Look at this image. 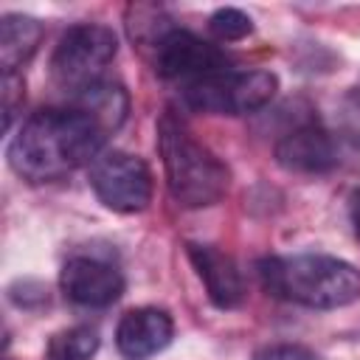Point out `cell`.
I'll use <instances>...</instances> for the list:
<instances>
[{"instance_id":"obj_6","label":"cell","mask_w":360,"mask_h":360,"mask_svg":"<svg viewBox=\"0 0 360 360\" xmlns=\"http://www.w3.org/2000/svg\"><path fill=\"white\" fill-rule=\"evenodd\" d=\"M87 180L110 211L138 214L152 202V172L141 158L129 152L104 149L87 166Z\"/></svg>"},{"instance_id":"obj_13","label":"cell","mask_w":360,"mask_h":360,"mask_svg":"<svg viewBox=\"0 0 360 360\" xmlns=\"http://www.w3.org/2000/svg\"><path fill=\"white\" fill-rule=\"evenodd\" d=\"M73 104L79 110H84L93 121H98L107 135L112 129H118L124 124L127 112H129V98H127L124 87L115 84V82H107V79H101L98 84L76 93L73 96Z\"/></svg>"},{"instance_id":"obj_14","label":"cell","mask_w":360,"mask_h":360,"mask_svg":"<svg viewBox=\"0 0 360 360\" xmlns=\"http://www.w3.org/2000/svg\"><path fill=\"white\" fill-rule=\"evenodd\" d=\"M98 332L93 326H70L51 338L48 360H90L98 352Z\"/></svg>"},{"instance_id":"obj_7","label":"cell","mask_w":360,"mask_h":360,"mask_svg":"<svg viewBox=\"0 0 360 360\" xmlns=\"http://www.w3.org/2000/svg\"><path fill=\"white\" fill-rule=\"evenodd\" d=\"M155 70L158 76L172 82H186L188 87L194 82L231 70V59L225 51L200 39L197 34L183 28H169L155 42Z\"/></svg>"},{"instance_id":"obj_10","label":"cell","mask_w":360,"mask_h":360,"mask_svg":"<svg viewBox=\"0 0 360 360\" xmlns=\"http://www.w3.org/2000/svg\"><path fill=\"white\" fill-rule=\"evenodd\" d=\"M174 323L166 309L138 307L129 309L115 329V346L127 360H146L172 343Z\"/></svg>"},{"instance_id":"obj_19","label":"cell","mask_w":360,"mask_h":360,"mask_svg":"<svg viewBox=\"0 0 360 360\" xmlns=\"http://www.w3.org/2000/svg\"><path fill=\"white\" fill-rule=\"evenodd\" d=\"M349 217H352V228H354V236L360 239V188L352 194V202H349Z\"/></svg>"},{"instance_id":"obj_1","label":"cell","mask_w":360,"mask_h":360,"mask_svg":"<svg viewBox=\"0 0 360 360\" xmlns=\"http://www.w3.org/2000/svg\"><path fill=\"white\" fill-rule=\"evenodd\" d=\"M107 132L76 104L45 107L31 112L8 143L11 169L31 180H59L82 166H90L104 152Z\"/></svg>"},{"instance_id":"obj_9","label":"cell","mask_w":360,"mask_h":360,"mask_svg":"<svg viewBox=\"0 0 360 360\" xmlns=\"http://www.w3.org/2000/svg\"><path fill=\"white\" fill-rule=\"evenodd\" d=\"M276 160L287 172L323 174L338 166L335 138L315 121H301L276 141Z\"/></svg>"},{"instance_id":"obj_2","label":"cell","mask_w":360,"mask_h":360,"mask_svg":"<svg viewBox=\"0 0 360 360\" xmlns=\"http://www.w3.org/2000/svg\"><path fill=\"white\" fill-rule=\"evenodd\" d=\"M256 270L262 287L273 298L307 309H340L360 298V270L338 256H267Z\"/></svg>"},{"instance_id":"obj_5","label":"cell","mask_w":360,"mask_h":360,"mask_svg":"<svg viewBox=\"0 0 360 360\" xmlns=\"http://www.w3.org/2000/svg\"><path fill=\"white\" fill-rule=\"evenodd\" d=\"M278 79L270 70H225L194 82L183 90V101L197 112L248 115L273 101Z\"/></svg>"},{"instance_id":"obj_16","label":"cell","mask_w":360,"mask_h":360,"mask_svg":"<svg viewBox=\"0 0 360 360\" xmlns=\"http://www.w3.org/2000/svg\"><path fill=\"white\" fill-rule=\"evenodd\" d=\"M256 360H321V357L301 343H276V346L262 349Z\"/></svg>"},{"instance_id":"obj_3","label":"cell","mask_w":360,"mask_h":360,"mask_svg":"<svg viewBox=\"0 0 360 360\" xmlns=\"http://www.w3.org/2000/svg\"><path fill=\"white\" fill-rule=\"evenodd\" d=\"M158 149L169 194L177 205L205 208L225 197L231 183L228 166L174 112H163L158 121Z\"/></svg>"},{"instance_id":"obj_17","label":"cell","mask_w":360,"mask_h":360,"mask_svg":"<svg viewBox=\"0 0 360 360\" xmlns=\"http://www.w3.org/2000/svg\"><path fill=\"white\" fill-rule=\"evenodd\" d=\"M25 84H22V79L17 76V73H6L3 76V112H6V129L11 127V118H14V112H17V104H22V101H17V96L20 98H25Z\"/></svg>"},{"instance_id":"obj_8","label":"cell","mask_w":360,"mask_h":360,"mask_svg":"<svg viewBox=\"0 0 360 360\" xmlns=\"http://www.w3.org/2000/svg\"><path fill=\"white\" fill-rule=\"evenodd\" d=\"M59 287L68 301L79 307H110L124 295V276L110 262L93 256H73L59 273Z\"/></svg>"},{"instance_id":"obj_15","label":"cell","mask_w":360,"mask_h":360,"mask_svg":"<svg viewBox=\"0 0 360 360\" xmlns=\"http://www.w3.org/2000/svg\"><path fill=\"white\" fill-rule=\"evenodd\" d=\"M208 28L219 42H236V39H242V37H248L253 31V22L239 8H219V11L211 14Z\"/></svg>"},{"instance_id":"obj_12","label":"cell","mask_w":360,"mask_h":360,"mask_svg":"<svg viewBox=\"0 0 360 360\" xmlns=\"http://www.w3.org/2000/svg\"><path fill=\"white\" fill-rule=\"evenodd\" d=\"M42 22L28 14H6L0 20V68L6 73H17L39 48Z\"/></svg>"},{"instance_id":"obj_11","label":"cell","mask_w":360,"mask_h":360,"mask_svg":"<svg viewBox=\"0 0 360 360\" xmlns=\"http://www.w3.org/2000/svg\"><path fill=\"white\" fill-rule=\"evenodd\" d=\"M188 259H191L200 281L205 284V292L214 307L233 309L245 301L242 270L228 253L217 250L214 245H188Z\"/></svg>"},{"instance_id":"obj_4","label":"cell","mask_w":360,"mask_h":360,"mask_svg":"<svg viewBox=\"0 0 360 360\" xmlns=\"http://www.w3.org/2000/svg\"><path fill=\"white\" fill-rule=\"evenodd\" d=\"M115 53H118V37L112 28L101 22L70 25L53 48L51 76L59 87L76 96L101 82V73L115 59Z\"/></svg>"},{"instance_id":"obj_18","label":"cell","mask_w":360,"mask_h":360,"mask_svg":"<svg viewBox=\"0 0 360 360\" xmlns=\"http://www.w3.org/2000/svg\"><path fill=\"white\" fill-rule=\"evenodd\" d=\"M343 121H346V132L352 141L360 143V96H349L346 107H343Z\"/></svg>"}]
</instances>
